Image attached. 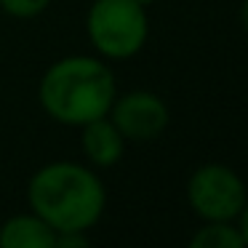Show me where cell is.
Wrapping results in <instances>:
<instances>
[{"mask_svg":"<svg viewBox=\"0 0 248 248\" xmlns=\"http://www.w3.org/2000/svg\"><path fill=\"white\" fill-rule=\"evenodd\" d=\"M118 83L102 56H62L38 80V104L54 123L80 128L109 112Z\"/></svg>","mask_w":248,"mask_h":248,"instance_id":"2","label":"cell"},{"mask_svg":"<svg viewBox=\"0 0 248 248\" xmlns=\"http://www.w3.org/2000/svg\"><path fill=\"white\" fill-rule=\"evenodd\" d=\"M139 3H141V6H144V8H150L152 3H155V0H139Z\"/></svg>","mask_w":248,"mask_h":248,"instance_id":"12","label":"cell"},{"mask_svg":"<svg viewBox=\"0 0 248 248\" xmlns=\"http://www.w3.org/2000/svg\"><path fill=\"white\" fill-rule=\"evenodd\" d=\"M246 200V182L227 163H203L187 179V205L200 221H235Z\"/></svg>","mask_w":248,"mask_h":248,"instance_id":"4","label":"cell"},{"mask_svg":"<svg viewBox=\"0 0 248 248\" xmlns=\"http://www.w3.org/2000/svg\"><path fill=\"white\" fill-rule=\"evenodd\" d=\"M189 248H246L237 221H200L189 235Z\"/></svg>","mask_w":248,"mask_h":248,"instance_id":"8","label":"cell"},{"mask_svg":"<svg viewBox=\"0 0 248 248\" xmlns=\"http://www.w3.org/2000/svg\"><path fill=\"white\" fill-rule=\"evenodd\" d=\"M107 115L118 125L125 141H139V144L157 139L171 120V112H168V104L163 102V96H157L155 91H147V88L118 93Z\"/></svg>","mask_w":248,"mask_h":248,"instance_id":"5","label":"cell"},{"mask_svg":"<svg viewBox=\"0 0 248 248\" xmlns=\"http://www.w3.org/2000/svg\"><path fill=\"white\" fill-rule=\"evenodd\" d=\"M240 27H243V32L248 35V0L240 3Z\"/></svg>","mask_w":248,"mask_h":248,"instance_id":"11","label":"cell"},{"mask_svg":"<svg viewBox=\"0 0 248 248\" xmlns=\"http://www.w3.org/2000/svg\"><path fill=\"white\" fill-rule=\"evenodd\" d=\"M54 0H0V8L14 19H35L48 11Z\"/></svg>","mask_w":248,"mask_h":248,"instance_id":"9","label":"cell"},{"mask_svg":"<svg viewBox=\"0 0 248 248\" xmlns=\"http://www.w3.org/2000/svg\"><path fill=\"white\" fill-rule=\"evenodd\" d=\"M128 141L118 131V125L109 120V115H102L96 120H88L80 125V150L83 157L91 168L102 171V168H112L120 163Z\"/></svg>","mask_w":248,"mask_h":248,"instance_id":"6","label":"cell"},{"mask_svg":"<svg viewBox=\"0 0 248 248\" xmlns=\"http://www.w3.org/2000/svg\"><path fill=\"white\" fill-rule=\"evenodd\" d=\"M56 232L35 211L14 214L0 221V248H54Z\"/></svg>","mask_w":248,"mask_h":248,"instance_id":"7","label":"cell"},{"mask_svg":"<svg viewBox=\"0 0 248 248\" xmlns=\"http://www.w3.org/2000/svg\"><path fill=\"white\" fill-rule=\"evenodd\" d=\"M27 205L56 235L91 232L107 208V187L88 163L51 160L30 176Z\"/></svg>","mask_w":248,"mask_h":248,"instance_id":"1","label":"cell"},{"mask_svg":"<svg viewBox=\"0 0 248 248\" xmlns=\"http://www.w3.org/2000/svg\"><path fill=\"white\" fill-rule=\"evenodd\" d=\"M237 230H240V235H243V243H246V248H248V200H246V205H243V211L237 214Z\"/></svg>","mask_w":248,"mask_h":248,"instance_id":"10","label":"cell"},{"mask_svg":"<svg viewBox=\"0 0 248 248\" xmlns=\"http://www.w3.org/2000/svg\"><path fill=\"white\" fill-rule=\"evenodd\" d=\"M86 35L104 62H128L147 46L150 14L139 0H93L86 14Z\"/></svg>","mask_w":248,"mask_h":248,"instance_id":"3","label":"cell"}]
</instances>
